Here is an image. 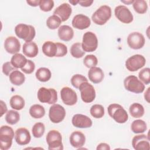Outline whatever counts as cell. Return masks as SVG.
Here are the masks:
<instances>
[{
	"instance_id": "1",
	"label": "cell",
	"mask_w": 150,
	"mask_h": 150,
	"mask_svg": "<svg viewBox=\"0 0 150 150\" xmlns=\"http://www.w3.org/2000/svg\"><path fill=\"white\" fill-rule=\"evenodd\" d=\"M109 115L117 122L123 124L128 120V115L125 110L120 104H111L107 108Z\"/></svg>"
},
{
	"instance_id": "2",
	"label": "cell",
	"mask_w": 150,
	"mask_h": 150,
	"mask_svg": "<svg viewBox=\"0 0 150 150\" xmlns=\"http://www.w3.org/2000/svg\"><path fill=\"white\" fill-rule=\"evenodd\" d=\"M15 32L19 38L23 39L26 42H32L36 35V31L33 26L24 23L17 25L15 28Z\"/></svg>"
},
{
	"instance_id": "3",
	"label": "cell",
	"mask_w": 150,
	"mask_h": 150,
	"mask_svg": "<svg viewBox=\"0 0 150 150\" xmlns=\"http://www.w3.org/2000/svg\"><path fill=\"white\" fill-rule=\"evenodd\" d=\"M15 137L13 129L8 125H2L0 128V148L7 150L11 147Z\"/></svg>"
},
{
	"instance_id": "4",
	"label": "cell",
	"mask_w": 150,
	"mask_h": 150,
	"mask_svg": "<svg viewBox=\"0 0 150 150\" xmlns=\"http://www.w3.org/2000/svg\"><path fill=\"white\" fill-rule=\"evenodd\" d=\"M111 16V9L108 5H102L93 14L91 19L94 23L98 25H104Z\"/></svg>"
},
{
	"instance_id": "5",
	"label": "cell",
	"mask_w": 150,
	"mask_h": 150,
	"mask_svg": "<svg viewBox=\"0 0 150 150\" xmlns=\"http://www.w3.org/2000/svg\"><path fill=\"white\" fill-rule=\"evenodd\" d=\"M49 150H62V137L61 134L57 130L52 129L49 131L46 137Z\"/></svg>"
},
{
	"instance_id": "6",
	"label": "cell",
	"mask_w": 150,
	"mask_h": 150,
	"mask_svg": "<svg viewBox=\"0 0 150 150\" xmlns=\"http://www.w3.org/2000/svg\"><path fill=\"white\" fill-rule=\"evenodd\" d=\"M38 98L41 103L54 104L57 101V91L54 88L40 87L38 91Z\"/></svg>"
},
{
	"instance_id": "7",
	"label": "cell",
	"mask_w": 150,
	"mask_h": 150,
	"mask_svg": "<svg viewBox=\"0 0 150 150\" xmlns=\"http://www.w3.org/2000/svg\"><path fill=\"white\" fill-rule=\"evenodd\" d=\"M124 85L127 90L137 94L142 93L145 89L144 84L133 75L129 76L124 79Z\"/></svg>"
},
{
	"instance_id": "8",
	"label": "cell",
	"mask_w": 150,
	"mask_h": 150,
	"mask_svg": "<svg viewBox=\"0 0 150 150\" xmlns=\"http://www.w3.org/2000/svg\"><path fill=\"white\" fill-rule=\"evenodd\" d=\"M81 46L84 52H92L95 51L98 46V39L95 33L92 32L84 33Z\"/></svg>"
},
{
	"instance_id": "9",
	"label": "cell",
	"mask_w": 150,
	"mask_h": 150,
	"mask_svg": "<svg viewBox=\"0 0 150 150\" xmlns=\"http://www.w3.org/2000/svg\"><path fill=\"white\" fill-rule=\"evenodd\" d=\"M81 100L86 103H90L93 101L96 98V91L94 87L88 83L83 82L79 87Z\"/></svg>"
},
{
	"instance_id": "10",
	"label": "cell",
	"mask_w": 150,
	"mask_h": 150,
	"mask_svg": "<svg viewBox=\"0 0 150 150\" xmlns=\"http://www.w3.org/2000/svg\"><path fill=\"white\" fill-rule=\"evenodd\" d=\"M146 63V59L141 54H137L129 57L125 62V67L129 71H135L142 68Z\"/></svg>"
},
{
	"instance_id": "11",
	"label": "cell",
	"mask_w": 150,
	"mask_h": 150,
	"mask_svg": "<svg viewBox=\"0 0 150 150\" xmlns=\"http://www.w3.org/2000/svg\"><path fill=\"white\" fill-rule=\"evenodd\" d=\"M65 116L66 110L61 105L54 104L50 107L49 117L52 122L56 124L59 123L64 119Z\"/></svg>"
},
{
	"instance_id": "12",
	"label": "cell",
	"mask_w": 150,
	"mask_h": 150,
	"mask_svg": "<svg viewBox=\"0 0 150 150\" xmlns=\"http://www.w3.org/2000/svg\"><path fill=\"white\" fill-rule=\"evenodd\" d=\"M116 18L124 23H130L134 19L133 15L129 9L125 5H118L114 9Z\"/></svg>"
},
{
	"instance_id": "13",
	"label": "cell",
	"mask_w": 150,
	"mask_h": 150,
	"mask_svg": "<svg viewBox=\"0 0 150 150\" xmlns=\"http://www.w3.org/2000/svg\"><path fill=\"white\" fill-rule=\"evenodd\" d=\"M145 39L144 35L138 32L131 33L127 38V43L132 49H141L145 45Z\"/></svg>"
},
{
	"instance_id": "14",
	"label": "cell",
	"mask_w": 150,
	"mask_h": 150,
	"mask_svg": "<svg viewBox=\"0 0 150 150\" xmlns=\"http://www.w3.org/2000/svg\"><path fill=\"white\" fill-rule=\"evenodd\" d=\"M60 96L63 103L67 105H73L77 101L76 93L69 87H64L61 89Z\"/></svg>"
},
{
	"instance_id": "15",
	"label": "cell",
	"mask_w": 150,
	"mask_h": 150,
	"mask_svg": "<svg viewBox=\"0 0 150 150\" xmlns=\"http://www.w3.org/2000/svg\"><path fill=\"white\" fill-rule=\"evenodd\" d=\"M132 145L136 150H149V138L145 134L136 135L132 138Z\"/></svg>"
},
{
	"instance_id": "16",
	"label": "cell",
	"mask_w": 150,
	"mask_h": 150,
	"mask_svg": "<svg viewBox=\"0 0 150 150\" xmlns=\"http://www.w3.org/2000/svg\"><path fill=\"white\" fill-rule=\"evenodd\" d=\"M71 122L75 127L80 128H90L93 124L92 120L88 116L81 114L74 115Z\"/></svg>"
},
{
	"instance_id": "17",
	"label": "cell",
	"mask_w": 150,
	"mask_h": 150,
	"mask_svg": "<svg viewBox=\"0 0 150 150\" xmlns=\"http://www.w3.org/2000/svg\"><path fill=\"white\" fill-rule=\"evenodd\" d=\"M4 48L10 54L18 53L21 49L20 42L15 36H9L5 40Z\"/></svg>"
},
{
	"instance_id": "18",
	"label": "cell",
	"mask_w": 150,
	"mask_h": 150,
	"mask_svg": "<svg viewBox=\"0 0 150 150\" xmlns=\"http://www.w3.org/2000/svg\"><path fill=\"white\" fill-rule=\"evenodd\" d=\"M71 24L74 28L83 30L90 26L91 21L86 15L83 14H77L73 17Z\"/></svg>"
},
{
	"instance_id": "19",
	"label": "cell",
	"mask_w": 150,
	"mask_h": 150,
	"mask_svg": "<svg viewBox=\"0 0 150 150\" xmlns=\"http://www.w3.org/2000/svg\"><path fill=\"white\" fill-rule=\"evenodd\" d=\"M15 139L19 145L28 144L31 139L29 131L25 128H19L15 132Z\"/></svg>"
},
{
	"instance_id": "20",
	"label": "cell",
	"mask_w": 150,
	"mask_h": 150,
	"mask_svg": "<svg viewBox=\"0 0 150 150\" xmlns=\"http://www.w3.org/2000/svg\"><path fill=\"white\" fill-rule=\"evenodd\" d=\"M72 9L70 5L67 3H63L55 9L53 13L59 16L62 22H65L69 18Z\"/></svg>"
},
{
	"instance_id": "21",
	"label": "cell",
	"mask_w": 150,
	"mask_h": 150,
	"mask_svg": "<svg viewBox=\"0 0 150 150\" xmlns=\"http://www.w3.org/2000/svg\"><path fill=\"white\" fill-rule=\"evenodd\" d=\"M70 143L72 146L76 148H80L86 142V137L83 133L79 131L73 132L70 136Z\"/></svg>"
},
{
	"instance_id": "22",
	"label": "cell",
	"mask_w": 150,
	"mask_h": 150,
	"mask_svg": "<svg viewBox=\"0 0 150 150\" xmlns=\"http://www.w3.org/2000/svg\"><path fill=\"white\" fill-rule=\"evenodd\" d=\"M88 77L91 82L97 84L103 81L104 77V74L101 68L93 67L88 70Z\"/></svg>"
},
{
	"instance_id": "23",
	"label": "cell",
	"mask_w": 150,
	"mask_h": 150,
	"mask_svg": "<svg viewBox=\"0 0 150 150\" xmlns=\"http://www.w3.org/2000/svg\"><path fill=\"white\" fill-rule=\"evenodd\" d=\"M58 36L60 39L63 41H70L74 36L73 29L68 25H62L58 29Z\"/></svg>"
},
{
	"instance_id": "24",
	"label": "cell",
	"mask_w": 150,
	"mask_h": 150,
	"mask_svg": "<svg viewBox=\"0 0 150 150\" xmlns=\"http://www.w3.org/2000/svg\"><path fill=\"white\" fill-rule=\"evenodd\" d=\"M23 54L29 57H35L38 53V47L33 42H25L22 47Z\"/></svg>"
},
{
	"instance_id": "25",
	"label": "cell",
	"mask_w": 150,
	"mask_h": 150,
	"mask_svg": "<svg viewBox=\"0 0 150 150\" xmlns=\"http://www.w3.org/2000/svg\"><path fill=\"white\" fill-rule=\"evenodd\" d=\"M42 52L47 57L56 56L57 53V46L56 43L52 41H46L42 45Z\"/></svg>"
},
{
	"instance_id": "26",
	"label": "cell",
	"mask_w": 150,
	"mask_h": 150,
	"mask_svg": "<svg viewBox=\"0 0 150 150\" xmlns=\"http://www.w3.org/2000/svg\"><path fill=\"white\" fill-rule=\"evenodd\" d=\"M9 76V80L12 84L15 86L22 85L25 80V75L19 70H15L13 71Z\"/></svg>"
},
{
	"instance_id": "27",
	"label": "cell",
	"mask_w": 150,
	"mask_h": 150,
	"mask_svg": "<svg viewBox=\"0 0 150 150\" xmlns=\"http://www.w3.org/2000/svg\"><path fill=\"white\" fill-rule=\"evenodd\" d=\"M26 58L21 53H16L12 56L11 59V62L13 66L16 68H22L27 63Z\"/></svg>"
},
{
	"instance_id": "28",
	"label": "cell",
	"mask_w": 150,
	"mask_h": 150,
	"mask_svg": "<svg viewBox=\"0 0 150 150\" xmlns=\"http://www.w3.org/2000/svg\"><path fill=\"white\" fill-rule=\"evenodd\" d=\"M36 79L42 82H46L51 78V71L46 67H40L38 69L35 73Z\"/></svg>"
},
{
	"instance_id": "29",
	"label": "cell",
	"mask_w": 150,
	"mask_h": 150,
	"mask_svg": "<svg viewBox=\"0 0 150 150\" xmlns=\"http://www.w3.org/2000/svg\"><path fill=\"white\" fill-rule=\"evenodd\" d=\"M129 113L133 118H140L144 114V108L139 103H135L132 104L129 108Z\"/></svg>"
},
{
	"instance_id": "30",
	"label": "cell",
	"mask_w": 150,
	"mask_h": 150,
	"mask_svg": "<svg viewBox=\"0 0 150 150\" xmlns=\"http://www.w3.org/2000/svg\"><path fill=\"white\" fill-rule=\"evenodd\" d=\"M131 128L134 133L141 134L144 132L147 129V125L144 120H136L132 122Z\"/></svg>"
},
{
	"instance_id": "31",
	"label": "cell",
	"mask_w": 150,
	"mask_h": 150,
	"mask_svg": "<svg viewBox=\"0 0 150 150\" xmlns=\"http://www.w3.org/2000/svg\"><path fill=\"white\" fill-rule=\"evenodd\" d=\"M29 114L34 118H41L45 114V110L40 104H34L30 107Z\"/></svg>"
},
{
	"instance_id": "32",
	"label": "cell",
	"mask_w": 150,
	"mask_h": 150,
	"mask_svg": "<svg viewBox=\"0 0 150 150\" xmlns=\"http://www.w3.org/2000/svg\"><path fill=\"white\" fill-rule=\"evenodd\" d=\"M10 105L11 108L16 110H21L25 106L24 99L19 95L13 96L9 101Z\"/></svg>"
},
{
	"instance_id": "33",
	"label": "cell",
	"mask_w": 150,
	"mask_h": 150,
	"mask_svg": "<svg viewBox=\"0 0 150 150\" xmlns=\"http://www.w3.org/2000/svg\"><path fill=\"white\" fill-rule=\"evenodd\" d=\"M70 50L71 56L77 59L82 57L85 54V52L82 49L81 43L79 42L73 44L70 47Z\"/></svg>"
},
{
	"instance_id": "34",
	"label": "cell",
	"mask_w": 150,
	"mask_h": 150,
	"mask_svg": "<svg viewBox=\"0 0 150 150\" xmlns=\"http://www.w3.org/2000/svg\"><path fill=\"white\" fill-rule=\"evenodd\" d=\"M20 115L19 112L15 110H9L6 112L5 115L6 122L10 125H14L19 121Z\"/></svg>"
},
{
	"instance_id": "35",
	"label": "cell",
	"mask_w": 150,
	"mask_h": 150,
	"mask_svg": "<svg viewBox=\"0 0 150 150\" xmlns=\"http://www.w3.org/2000/svg\"><path fill=\"white\" fill-rule=\"evenodd\" d=\"M132 6L135 11L140 14L145 13L148 9L147 3L144 0L134 1Z\"/></svg>"
},
{
	"instance_id": "36",
	"label": "cell",
	"mask_w": 150,
	"mask_h": 150,
	"mask_svg": "<svg viewBox=\"0 0 150 150\" xmlns=\"http://www.w3.org/2000/svg\"><path fill=\"white\" fill-rule=\"evenodd\" d=\"M61 23L62 21L60 18L55 15H53L49 16L46 21L47 26L50 29L53 30L58 28L60 26Z\"/></svg>"
},
{
	"instance_id": "37",
	"label": "cell",
	"mask_w": 150,
	"mask_h": 150,
	"mask_svg": "<svg viewBox=\"0 0 150 150\" xmlns=\"http://www.w3.org/2000/svg\"><path fill=\"white\" fill-rule=\"evenodd\" d=\"M91 115L95 118H101L104 115V108L100 104H94L90 110Z\"/></svg>"
},
{
	"instance_id": "38",
	"label": "cell",
	"mask_w": 150,
	"mask_h": 150,
	"mask_svg": "<svg viewBox=\"0 0 150 150\" xmlns=\"http://www.w3.org/2000/svg\"><path fill=\"white\" fill-rule=\"evenodd\" d=\"M45 131V125L42 122H36L32 128V132L35 138H40Z\"/></svg>"
},
{
	"instance_id": "39",
	"label": "cell",
	"mask_w": 150,
	"mask_h": 150,
	"mask_svg": "<svg viewBox=\"0 0 150 150\" xmlns=\"http://www.w3.org/2000/svg\"><path fill=\"white\" fill-rule=\"evenodd\" d=\"M86 81H88L87 78L85 76L79 74L73 75L71 79V83L72 86L76 88H79L80 84Z\"/></svg>"
},
{
	"instance_id": "40",
	"label": "cell",
	"mask_w": 150,
	"mask_h": 150,
	"mask_svg": "<svg viewBox=\"0 0 150 150\" xmlns=\"http://www.w3.org/2000/svg\"><path fill=\"white\" fill-rule=\"evenodd\" d=\"M83 63L87 68H91L96 67L98 63V60L96 56L93 54H88L85 56L83 60Z\"/></svg>"
},
{
	"instance_id": "41",
	"label": "cell",
	"mask_w": 150,
	"mask_h": 150,
	"mask_svg": "<svg viewBox=\"0 0 150 150\" xmlns=\"http://www.w3.org/2000/svg\"><path fill=\"white\" fill-rule=\"evenodd\" d=\"M138 77L140 81H142L145 84H149L150 83V69L146 67L140 70Z\"/></svg>"
},
{
	"instance_id": "42",
	"label": "cell",
	"mask_w": 150,
	"mask_h": 150,
	"mask_svg": "<svg viewBox=\"0 0 150 150\" xmlns=\"http://www.w3.org/2000/svg\"><path fill=\"white\" fill-rule=\"evenodd\" d=\"M54 6V1L52 0H40L39 7L44 12H49Z\"/></svg>"
},
{
	"instance_id": "43",
	"label": "cell",
	"mask_w": 150,
	"mask_h": 150,
	"mask_svg": "<svg viewBox=\"0 0 150 150\" xmlns=\"http://www.w3.org/2000/svg\"><path fill=\"white\" fill-rule=\"evenodd\" d=\"M56 45L57 46V53L56 57H63L65 56L67 53V47L63 43L56 42Z\"/></svg>"
},
{
	"instance_id": "44",
	"label": "cell",
	"mask_w": 150,
	"mask_h": 150,
	"mask_svg": "<svg viewBox=\"0 0 150 150\" xmlns=\"http://www.w3.org/2000/svg\"><path fill=\"white\" fill-rule=\"evenodd\" d=\"M35 69V64L33 62L30 60H28L25 66L21 68V70L26 74H31Z\"/></svg>"
},
{
	"instance_id": "45",
	"label": "cell",
	"mask_w": 150,
	"mask_h": 150,
	"mask_svg": "<svg viewBox=\"0 0 150 150\" xmlns=\"http://www.w3.org/2000/svg\"><path fill=\"white\" fill-rule=\"evenodd\" d=\"M15 70H16V68L13 66L11 62H7L4 63L2 65V72L6 76H9L10 74Z\"/></svg>"
},
{
	"instance_id": "46",
	"label": "cell",
	"mask_w": 150,
	"mask_h": 150,
	"mask_svg": "<svg viewBox=\"0 0 150 150\" xmlns=\"http://www.w3.org/2000/svg\"><path fill=\"white\" fill-rule=\"evenodd\" d=\"M93 3V0H87V1H79V4L81 6H84V7H88L90 6Z\"/></svg>"
},
{
	"instance_id": "47",
	"label": "cell",
	"mask_w": 150,
	"mask_h": 150,
	"mask_svg": "<svg viewBox=\"0 0 150 150\" xmlns=\"http://www.w3.org/2000/svg\"><path fill=\"white\" fill-rule=\"evenodd\" d=\"M97 150H100V149H105V150H110V146H109L108 144L106 143H100L98 144V145L97 147Z\"/></svg>"
},
{
	"instance_id": "48",
	"label": "cell",
	"mask_w": 150,
	"mask_h": 150,
	"mask_svg": "<svg viewBox=\"0 0 150 150\" xmlns=\"http://www.w3.org/2000/svg\"><path fill=\"white\" fill-rule=\"evenodd\" d=\"M0 103H1V117H2L4 113L6 112L7 107L6 104L2 100H1Z\"/></svg>"
},
{
	"instance_id": "49",
	"label": "cell",
	"mask_w": 150,
	"mask_h": 150,
	"mask_svg": "<svg viewBox=\"0 0 150 150\" xmlns=\"http://www.w3.org/2000/svg\"><path fill=\"white\" fill-rule=\"evenodd\" d=\"M26 2L32 6H37L38 5H39L40 0H33V1H26Z\"/></svg>"
},
{
	"instance_id": "50",
	"label": "cell",
	"mask_w": 150,
	"mask_h": 150,
	"mask_svg": "<svg viewBox=\"0 0 150 150\" xmlns=\"http://www.w3.org/2000/svg\"><path fill=\"white\" fill-rule=\"evenodd\" d=\"M149 89H150V88L148 87V89L146 90V91H145V94H144L145 99L146 100V101L148 103H149Z\"/></svg>"
},
{
	"instance_id": "51",
	"label": "cell",
	"mask_w": 150,
	"mask_h": 150,
	"mask_svg": "<svg viewBox=\"0 0 150 150\" xmlns=\"http://www.w3.org/2000/svg\"><path fill=\"white\" fill-rule=\"evenodd\" d=\"M79 1H78V0H76V1H71V0H70L69 1V2L70 3V4H71L72 5H76L77 4H79Z\"/></svg>"
},
{
	"instance_id": "52",
	"label": "cell",
	"mask_w": 150,
	"mask_h": 150,
	"mask_svg": "<svg viewBox=\"0 0 150 150\" xmlns=\"http://www.w3.org/2000/svg\"><path fill=\"white\" fill-rule=\"evenodd\" d=\"M121 2L122 3H124V4H132L134 2V1H121Z\"/></svg>"
}]
</instances>
